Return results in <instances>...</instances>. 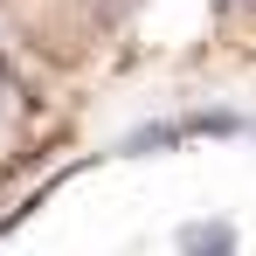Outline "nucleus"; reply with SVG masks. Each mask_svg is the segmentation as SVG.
Masks as SVG:
<instances>
[{"label":"nucleus","mask_w":256,"mask_h":256,"mask_svg":"<svg viewBox=\"0 0 256 256\" xmlns=\"http://www.w3.org/2000/svg\"><path fill=\"white\" fill-rule=\"evenodd\" d=\"M236 7H242V14H250V28H256V0H236Z\"/></svg>","instance_id":"nucleus-1"}]
</instances>
